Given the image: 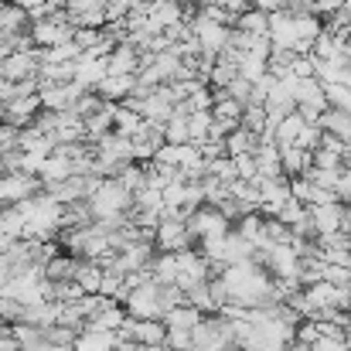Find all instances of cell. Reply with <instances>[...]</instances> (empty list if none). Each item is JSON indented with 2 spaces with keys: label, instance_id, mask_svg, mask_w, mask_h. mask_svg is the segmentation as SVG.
<instances>
[{
  "label": "cell",
  "instance_id": "836d02e7",
  "mask_svg": "<svg viewBox=\"0 0 351 351\" xmlns=\"http://www.w3.org/2000/svg\"><path fill=\"white\" fill-rule=\"evenodd\" d=\"M276 219H280L287 229H297L300 222H307V205H300V202H293V198H290V202L276 212Z\"/></svg>",
  "mask_w": 351,
  "mask_h": 351
},
{
  "label": "cell",
  "instance_id": "c3c4849f",
  "mask_svg": "<svg viewBox=\"0 0 351 351\" xmlns=\"http://www.w3.org/2000/svg\"><path fill=\"white\" fill-rule=\"evenodd\" d=\"M0 86H3V79H0Z\"/></svg>",
  "mask_w": 351,
  "mask_h": 351
},
{
  "label": "cell",
  "instance_id": "484cf974",
  "mask_svg": "<svg viewBox=\"0 0 351 351\" xmlns=\"http://www.w3.org/2000/svg\"><path fill=\"white\" fill-rule=\"evenodd\" d=\"M188 110L184 106H174V113L171 119L164 123V143H191V136H188Z\"/></svg>",
  "mask_w": 351,
  "mask_h": 351
},
{
  "label": "cell",
  "instance_id": "603a6c76",
  "mask_svg": "<svg viewBox=\"0 0 351 351\" xmlns=\"http://www.w3.org/2000/svg\"><path fill=\"white\" fill-rule=\"evenodd\" d=\"M317 126H321V133H328V136H338L341 143H351V117H348V113L324 110V113H321V119H317Z\"/></svg>",
  "mask_w": 351,
  "mask_h": 351
},
{
  "label": "cell",
  "instance_id": "30bf717a",
  "mask_svg": "<svg viewBox=\"0 0 351 351\" xmlns=\"http://www.w3.org/2000/svg\"><path fill=\"white\" fill-rule=\"evenodd\" d=\"M41 191H45V184L34 174H3L0 178V198H3V205H21V202H27V198H34Z\"/></svg>",
  "mask_w": 351,
  "mask_h": 351
},
{
  "label": "cell",
  "instance_id": "8992f818",
  "mask_svg": "<svg viewBox=\"0 0 351 351\" xmlns=\"http://www.w3.org/2000/svg\"><path fill=\"white\" fill-rule=\"evenodd\" d=\"M99 181H103V178H82V174H72V178H65V181H58V184H45V195L65 208V205L86 202L89 191H93Z\"/></svg>",
  "mask_w": 351,
  "mask_h": 351
},
{
  "label": "cell",
  "instance_id": "b9f144b4",
  "mask_svg": "<svg viewBox=\"0 0 351 351\" xmlns=\"http://www.w3.org/2000/svg\"><path fill=\"white\" fill-rule=\"evenodd\" d=\"M307 351H348V341L345 338H317Z\"/></svg>",
  "mask_w": 351,
  "mask_h": 351
},
{
  "label": "cell",
  "instance_id": "ba28073f",
  "mask_svg": "<svg viewBox=\"0 0 351 351\" xmlns=\"http://www.w3.org/2000/svg\"><path fill=\"white\" fill-rule=\"evenodd\" d=\"M38 69H41V51L31 48V51H14L0 62V79L3 82H27V79H38Z\"/></svg>",
  "mask_w": 351,
  "mask_h": 351
},
{
  "label": "cell",
  "instance_id": "7402d4cb",
  "mask_svg": "<svg viewBox=\"0 0 351 351\" xmlns=\"http://www.w3.org/2000/svg\"><path fill=\"white\" fill-rule=\"evenodd\" d=\"M75 266H79V256H72V252H55V256L45 263V280H51V283L72 280V276H75Z\"/></svg>",
  "mask_w": 351,
  "mask_h": 351
},
{
  "label": "cell",
  "instance_id": "5b68a950",
  "mask_svg": "<svg viewBox=\"0 0 351 351\" xmlns=\"http://www.w3.org/2000/svg\"><path fill=\"white\" fill-rule=\"evenodd\" d=\"M62 14L69 17L72 27H89V31L106 27V0H65Z\"/></svg>",
  "mask_w": 351,
  "mask_h": 351
},
{
  "label": "cell",
  "instance_id": "681fc988",
  "mask_svg": "<svg viewBox=\"0 0 351 351\" xmlns=\"http://www.w3.org/2000/svg\"><path fill=\"white\" fill-rule=\"evenodd\" d=\"M348 171H351V164H348Z\"/></svg>",
  "mask_w": 351,
  "mask_h": 351
},
{
  "label": "cell",
  "instance_id": "cb8c5ba5",
  "mask_svg": "<svg viewBox=\"0 0 351 351\" xmlns=\"http://www.w3.org/2000/svg\"><path fill=\"white\" fill-rule=\"evenodd\" d=\"M280 167H283V178H300L307 167H311V154L300 150V147H280Z\"/></svg>",
  "mask_w": 351,
  "mask_h": 351
},
{
  "label": "cell",
  "instance_id": "f35d334b",
  "mask_svg": "<svg viewBox=\"0 0 351 351\" xmlns=\"http://www.w3.org/2000/svg\"><path fill=\"white\" fill-rule=\"evenodd\" d=\"M222 93H226L229 99H235L239 106H249V93H252V86H249L245 79H235V82H229Z\"/></svg>",
  "mask_w": 351,
  "mask_h": 351
},
{
  "label": "cell",
  "instance_id": "8fae6325",
  "mask_svg": "<svg viewBox=\"0 0 351 351\" xmlns=\"http://www.w3.org/2000/svg\"><path fill=\"white\" fill-rule=\"evenodd\" d=\"M86 89H79L75 82H65V86H38V103L45 113H65L75 106V99L82 96Z\"/></svg>",
  "mask_w": 351,
  "mask_h": 351
},
{
  "label": "cell",
  "instance_id": "8d00e7d4",
  "mask_svg": "<svg viewBox=\"0 0 351 351\" xmlns=\"http://www.w3.org/2000/svg\"><path fill=\"white\" fill-rule=\"evenodd\" d=\"M293 147L314 154V150L321 147V126H317V123H304V130L297 133V143H293Z\"/></svg>",
  "mask_w": 351,
  "mask_h": 351
},
{
  "label": "cell",
  "instance_id": "d4e9b609",
  "mask_svg": "<svg viewBox=\"0 0 351 351\" xmlns=\"http://www.w3.org/2000/svg\"><path fill=\"white\" fill-rule=\"evenodd\" d=\"M222 143H226V157H232V160H235V157L256 154V147H259V136L239 126V130H232V133H229V136H226Z\"/></svg>",
  "mask_w": 351,
  "mask_h": 351
},
{
  "label": "cell",
  "instance_id": "7dc6e473",
  "mask_svg": "<svg viewBox=\"0 0 351 351\" xmlns=\"http://www.w3.org/2000/svg\"><path fill=\"white\" fill-rule=\"evenodd\" d=\"M348 351H351V341H348Z\"/></svg>",
  "mask_w": 351,
  "mask_h": 351
},
{
  "label": "cell",
  "instance_id": "9c48e42d",
  "mask_svg": "<svg viewBox=\"0 0 351 351\" xmlns=\"http://www.w3.org/2000/svg\"><path fill=\"white\" fill-rule=\"evenodd\" d=\"M164 335H167L164 321H133V317H126L123 328L117 331L119 341H133V345H143V348L164 345Z\"/></svg>",
  "mask_w": 351,
  "mask_h": 351
},
{
  "label": "cell",
  "instance_id": "6da1fadb",
  "mask_svg": "<svg viewBox=\"0 0 351 351\" xmlns=\"http://www.w3.org/2000/svg\"><path fill=\"white\" fill-rule=\"evenodd\" d=\"M86 205H89V212H93V222H103V219H117V215H130V208H133V195L113 181V178H103L93 191H89V198H86Z\"/></svg>",
  "mask_w": 351,
  "mask_h": 351
},
{
  "label": "cell",
  "instance_id": "d6986e66",
  "mask_svg": "<svg viewBox=\"0 0 351 351\" xmlns=\"http://www.w3.org/2000/svg\"><path fill=\"white\" fill-rule=\"evenodd\" d=\"M72 283H75V287L82 290V297H99V290H103V263H93V259H79Z\"/></svg>",
  "mask_w": 351,
  "mask_h": 351
},
{
  "label": "cell",
  "instance_id": "7bdbcfd3",
  "mask_svg": "<svg viewBox=\"0 0 351 351\" xmlns=\"http://www.w3.org/2000/svg\"><path fill=\"white\" fill-rule=\"evenodd\" d=\"M113 351H143V345H133V341H119Z\"/></svg>",
  "mask_w": 351,
  "mask_h": 351
},
{
  "label": "cell",
  "instance_id": "44dd1931",
  "mask_svg": "<svg viewBox=\"0 0 351 351\" xmlns=\"http://www.w3.org/2000/svg\"><path fill=\"white\" fill-rule=\"evenodd\" d=\"M27 27H31V21L17 3H0V34L17 38V34H27Z\"/></svg>",
  "mask_w": 351,
  "mask_h": 351
},
{
  "label": "cell",
  "instance_id": "83f0119b",
  "mask_svg": "<svg viewBox=\"0 0 351 351\" xmlns=\"http://www.w3.org/2000/svg\"><path fill=\"white\" fill-rule=\"evenodd\" d=\"M232 232L239 235V239H245V242L256 249V245L266 239V235H263V215H259V212H249V215H242L239 222H232Z\"/></svg>",
  "mask_w": 351,
  "mask_h": 351
},
{
  "label": "cell",
  "instance_id": "ab89813d",
  "mask_svg": "<svg viewBox=\"0 0 351 351\" xmlns=\"http://www.w3.org/2000/svg\"><path fill=\"white\" fill-rule=\"evenodd\" d=\"M335 198H338L341 205H351V171L348 167H341V174H338V181H335Z\"/></svg>",
  "mask_w": 351,
  "mask_h": 351
},
{
  "label": "cell",
  "instance_id": "bcb514c9",
  "mask_svg": "<svg viewBox=\"0 0 351 351\" xmlns=\"http://www.w3.org/2000/svg\"><path fill=\"white\" fill-rule=\"evenodd\" d=\"M229 351H242V348H229Z\"/></svg>",
  "mask_w": 351,
  "mask_h": 351
},
{
  "label": "cell",
  "instance_id": "f6af8a7d",
  "mask_svg": "<svg viewBox=\"0 0 351 351\" xmlns=\"http://www.w3.org/2000/svg\"><path fill=\"white\" fill-rule=\"evenodd\" d=\"M341 331H345V341H351V311L345 314V324H341Z\"/></svg>",
  "mask_w": 351,
  "mask_h": 351
},
{
  "label": "cell",
  "instance_id": "7c38bea8",
  "mask_svg": "<svg viewBox=\"0 0 351 351\" xmlns=\"http://www.w3.org/2000/svg\"><path fill=\"white\" fill-rule=\"evenodd\" d=\"M126 321V311L110 297H93V311H89V324L86 328H99V331H113L117 335Z\"/></svg>",
  "mask_w": 351,
  "mask_h": 351
},
{
  "label": "cell",
  "instance_id": "d590c367",
  "mask_svg": "<svg viewBox=\"0 0 351 351\" xmlns=\"http://www.w3.org/2000/svg\"><path fill=\"white\" fill-rule=\"evenodd\" d=\"M208 130H212V113H191L188 117V136H191V143L208 140Z\"/></svg>",
  "mask_w": 351,
  "mask_h": 351
},
{
  "label": "cell",
  "instance_id": "5bb4252c",
  "mask_svg": "<svg viewBox=\"0 0 351 351\" xmlns=\"http://www.w3.org/2000/svg\"><path fill=\"white\" fill-rule=\"evenodd\" d=\"M307 219H311V229H314L317 239L335 235V232H341V226H345V205L341 202H331V205L307 208Z\"/></svg>",
  "mask_w": 351,
  "mask_h": 351
},
{
  "label": "cell",
  "instance_id": "3957f363",
  "mask_svg": "<svg viewBox=\"0 0 351 351\" xmlns=\"http://www.w3.org/2000/svg\"><path fill=\"white\" fill-rule=\"evenodd\" d=\"M184 226H188V235L195 239V245L205 242V239H222V235L232 229V222H229L219 208H212V205H198V208L184 219Z\"/></svg>",
  "mask_w": 351,
  "mask_h": 351
},
{
  "label": "cell",
  "instance_id": "ffe728a7",
  "mask_svg": "<svg viewBox=\"0 0 351 351\" xmlns=\"http://www.w3.org/2000/svg\"><path fill=\"white\" fill-rule=\"evenodd\" d=\"M202 317H205L202 311H195V307L181 304V307H174V311H167V314H164V328H167V331H184V335H191V331L198 328V321H202Z\"/></svg>",
  "mask_w": 351,
  "mask_h": 351
},
{
  "label": "cell",
  "instance_id": "2e32d148",
  "mask_svg": "<svg viewBox=\"0 0 351 351\" xmlns=\"http://www.w3.org/2000/svg\"><path fill=\"white\" fill-rule=\"evenodd\" d=\"M140 99V96H136ZM136 113L147 119V123H157V126H164L167 119H171V113H174V103L160 93V86L150 93V96H143L140 103H136Z\"/></svg>",
  "mask_w": 351,
  "mask_h": 351
},
{
  "label": "cell",
  "instance_id": "60d3db41",
  "mask_svg": "<svg viewBox=\"0 0 351 351\" xmlns=\"http://www.w3.org/2000/svg\"><path fill=\"white\" fill-rule=\"evenodd\" d=\"M17 133H21V130H14V126L0 123V157H3V154H10V150H17Z\"/></svg>",
  "mask_w": 351,
  "mask_h": 351
},
{
  "label": "cell",
  "instance_id": "e0dca14e",
  "mask_svg": "<svg viewBox=\"0 0 351 351\" xmlns=\"http://www.w3.org/2000/svg\"><path fill=\"white\" fill-rule=\"evenodd\" d=\"M103 103H113V106H119L126 96H133L136 93V75H106L96 89H93Z\"/></svg>",
  "mask_w": 351,
  "mask_h": 351
},
{
  "label": "cell",
  "instance_id": "f546056e",
  "mask_svg": "<svg viewBox=\"0 0 351 351\" xmlns=\"http://www.w3.org/2000/svg\"><path fill=\"white\" fill-rule=\"evenodd\" d=\"M79 48L75 41H65V45H55V48H45L41 51V65H69V62H79Z\"/></svg>",
  "mask_w": 351,
  "mask_h": 351
},
{
  "label": "cell",
  "instance_id": "277c9868",
  "mask_svg": "<svg viewBox=\"0 0 351 351\" xmlns=\"http://www.w3.org/2000/svg\"><path fill=\"white\" fill-rule=\"evenodd\" d=\"M27 34H31V45H34L38 51H45V48H55V45L72 41L75 27H72L69 17L58 10V14H51V17H45V21H34V24L27 27Z\"/></svg>",
  "mask_w": 351,
  "mask_h": 351
},
{
  "label": "cell",
  "instance_id": "ac0fdd59",
  "mask_svg": "<svg viewBox=\"0 0 351 351\" xmlns=\"http://www.w3.org/2000/svg\"><path fill=\"white\" fill-rule=\"evenodd\" d=\"M136 69H140V51H136L130 41L117 45V48L106 55V72H110V75H136Z\"/></svg>",
  "mask_w": 351,
  "mask_h": 351
},
{
  "label": "cell",
  "instance_id": "4316f807",
  "mask_svg": "<svg viewBox=\"0 0 351 351\" xmlns=\"http://www.w3.org/2000/svg\"><path fill=\"white\" fill-rule=\"evenodd\" d=\"M232 27L235 31H245V34H256V38H266V31H269V14L249 7V10H242V14L235 17Z\"/></svg>",
  "mask_w": 351,
  "mask_h": 351
},
{
  "label": "cell",
  "instance_id": "ee69618b",
  "mask_svg": "<svg viewBox=\"0 0 351 351\" xmlns=\"http://www.w3.org/2000/svg\"><path fill=\"white\" fill-rule=\"evenodd\" d=\"M341 232L351 235V205H345V226H341Z\"/></svg>",
  "mask_w": 351,
  "mask_h": 351
},
{
  "label": "cell",
  "instance_id": "d6a6232c",
  "mask_svg": "<svg viewBox=\"0 0 351 351\" xmlns=\"http://www.w3.org/2000/svg\"><path fill=\"white\" fill-rule=\"evenodd\" d=\"M266 123H269V119H266V110H263V106H242V119H239L242 130L263 136V133H266Z\"/></svg>",
  "mask_w": 351,
  "mask_h": 351
},
{
  "label": "cell",
  "instance_id": "52a82bcc",
  "mask_svg": "<svg viewBox=\"0 0 351 351\" xmlns=\"http://www.w3.org/2000/svg\"><path fill=\"white\" fill-rule=\"evenodd\" d=\"M154 249L157 252H184V249H195V239L188 235V226L181 219H160L154 229Z\"/></svg>",
  "mask_w": 351,
  "mask_h": 351
},
{
  "label": "cell",
  "instance_id": "7a4b0ae2",
  "mask_svg": "<svg viewBox=\"0 0 351 351\" xmlns=\"http://www.w3.org/2000/svg\"><path fill=\"white\" fill-rule=\"evenodd\" d=\"M119 307L126 311V317L133 321H164V307H160V283H154L150 276L140 280L123 300Z\"/></svg>",
  "mask_w": 351,
  "mask_h": 351
},
{
  "label": "cell",
  "instance_id": "4fadbf2b",
  "mask_svg": "<svg viewBox=\"0 0 351 351\" xmlns=\"http://www.w3.org/2000/svg\"><path fill=\"white\" fill-rule=\"evenodd\" d=\"M38 113H41L38 93H34V96H17V99H10L7 106H0V123H7V126H14V130H24V126L34 123Z\"/></svg>",
  "mask_w": 351,
  "mask_h": 351
},
{
  "label": "cell",
  "instance_id": "1f68e13d",
  "mask_svg": "<svg viewBox=\"0 0 351 351\" xmlns=\"http://www.w3.org/2000/svg\"><path fill=\"white\" fill-rule=\"evenodd\" d=\"M113 181H119L130 195H133V191H140V188H143V164H133V160H130V164H123L117 174H113Z\"/></svg>",
  "mask_w": 351,
  "mask_h": 351
},
{
  "label": "cell",
  "instance_id": "f1b7e54d",
  "mask_svg": "<svg viewBox=\"0 0 351 351\" xmlns=\"http://www.w3.org/2000/svg\"><path fill=\"white\" fill-rule=\"evenodd\" d=\"M300 130H304V119L297 117V113H290V117H283L273 126V143H276V147H293Z\"/></svg>",
  "mask_w": 351,
  "mask_h": 351
},
{
  "label": "cell",
  "instance_id": "4dcf8cb0",
  "mask_svg": "<svg viewBox=\"0 0 351 351\" xmlns=\"http://www.w3.org/2000/svg\"><path fill=\"white\" fill-rule=\"evenodd\" d=\"M324 99H328V110H338V113L351 117V86H345V82L324 86Z\"/></svg>",
  "mask_w": 351,
  "mask_h": 351
},
{
  "label": "cell",
  "instance_id": "74e56055",
  "mask_svg": "<svg viewBox=\"0 0 351 351\" xmlns=\"http://www.w3.org/2000/svg\"><path fill=\"white\" fill-rule=\"evenodd\" d=\"M103 106H106V103H103V99H99L96 93H82V96L75 99V106H72V113H75V117H79V119H86V117H93V113H99Z\"/></svg>",
  "mask_w": 351,
  "mask_h": 351
},
{
  "label": "cell",
  "instance_id": "e575fe53",
  "mask_svg": "<svg viewBox=\"0 0 351 351\" xmlns=\"http://www.w3.org/2000/svg\"><path fill=\"white\" fill-rule=\"evenodd\" d=\"M208 178H215V181H222V184H232V181H239V174H235V160H232V157L208 160Z\"/></svg>",
  "mask_w": 351,
  "mask_h": 351
},
{
  "label": "cell",
  "instance_id": "9a60e30c",
  "mask_svg": "<svg viewBox=\"0 0 351 351\" xmlns=\"http://www.w3.org/2000/svg\"><path fill=\"white\" fill-rule=\"evenodd\" d=\"M110 72H106V58H93V55H79V62H75V75H72V82L79 86V89H86V93H93L103 79H106Z\"/></svg>",
  "mask_w": 351,
  "mask_h": 351
}]
</instances>
